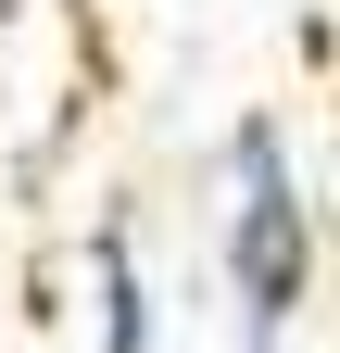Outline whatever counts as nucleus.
Listing matches in <instances>:
<instances>
[{"label": "nucleus", "instance_id": "2", "mask_svg": "<svg viewBox=\"0 0 340 353\" xmlns=\"http://www.w3.org/2000/svg\"><path fill=\"white\" fill-rule=\"evenodd\" d=\"M89 316H101V353H151V278H139V240H126V214L89 228Z\"/></svg>", "mask_w": 340, "mask_h": 353}, {"label": "nucleus", "instance_id": "1", "mask_svg": "<svg viewBox=\"0 0 340 353\" xmlns=\"http://www.w3.org/2000/svg\"><path fill=\"white\" fill-rule=\"evenodd\" d=\"M227 303H240V353H277L290 316L315 303V202H303V164H290V126L277 114H240L227 126Z\"/></svg>", "mask_w": 340, "mask_h": 353}, {"label": "nucleus", "instance_id": "3", "mask_svg": "<svg viewBox=\"0 0 340 353\" xmlns=\"http://www.w3.org/2000/svg\"><path fill=\"white\" fill-rule=\"evenodd\" d=\"M0 26H13V0H0Z\"/></svg>", "mask_w": 340, "mask_h": 353}]
</instances>
